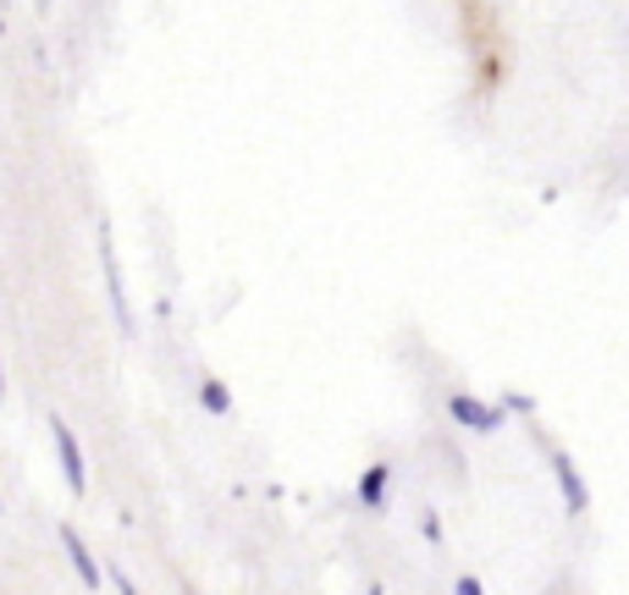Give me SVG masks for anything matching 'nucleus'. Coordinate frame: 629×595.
<instances>
[{"instance_id":"obj_1","label":"nucleus","mask_w":629,"mask_h":595,"mask_svg":"<svg viewBox=\"0 0 629 595\" xmlns=\"http://www.w3.org/2000/svg\"><path fill=\"white\" fill-rule=\"evenodd\" d=\"M51 436H56V458H62V474H67L73 496H84V491H89V469H84V452H78L67 419H51Z\"/></svg>"},{"instance_id":"obj_2","label":"nucleus","mask_w":629,"mask_h":595,"mask_svg":"<svg viewBox=\"0 0 629 595\" xmlns=\"http://www.w3.org/2000/svg\"><path fill=\"white\" fill-rule=\"evenodd\" d=\"M100 265H106V282H111V309H117V326L133 331L128 320V293H122V271H117V254H111V227L100 221Z\"/></svg>"},{"instance_id":"obj_3","label":"nucleus","mask_w":629,"mask_h":595,"mask_svg":"<svg viewBox=\"0 0 629 595\" xmlns=\"http://www.w3.org/2000/svg\"><path fill=\"white\" fill-rule=\"evenodd\" d=\"M448 414H453L459 425H470V430H497V425H503V408H486V403H475V397H464V392L448 397Z\"/></svg>"},{"instance_id":"obj_4","label":"nucleus","mask_w":629,"mask_h":595,"mask_svg":"<svg viewBox=\"0 0 629 595\" xmlns=\"http://www.w3.org/2000/svg\"><path fill=\"white\" fill-rule=\"evenodd\" d=\"M56 535H62V546H67V557H73V568H78V579H84L89 590H100V573H106V568H100L95 557H89V546L78 540V529H73V524H62Z\"/></svg>"},{"instance_id":"obj_5","label":"nucleus","mask_w":629,"mask_h":595,"mask_svg":"<svg viewBox=\"0 0 629 595\" xmlns=\"http://www.w3.org/2000/svg\"><path fill=\"white\" fill-rule=\"evenodd\" d=\"M552 469H558V485H563V502H569V513H585V485H580V474H574L569 452H552Z\"/></svg>"},{"instance_id":"obj_6","label":"nucleus","mask_w":629,"mask_h":595,"mask_svg":"<svg viewBox=\"0 0 629 595\" xmlns=\"http://www.w3.org/2000/svg\"><path fill=\"white\" fill-rule=\"evenodd\" d=\"M387 480H393V474H387L382 463H376V469H365V480H360V502H365V507H382V496H387Z\"/></svg>"},{"instance_id":"obj_7","label":"nucleus","mask_w":629,"mask_h":595,"mask_svg":"<svg viewBox=\"0 0 629 595\" xmlns=\"http://www.w3.org/2000/svg\"><path fill=\"white\" fill-rule=\"evenodd\" d=\"M199 403H205L210 414H232V397H227L221 381H205V386H199Z\"/></svg>"},{"instance_id":"obj_8","label":"nucleus","mask_w":629,"mask_h":595,"mask_svg":"<svg viewBox=\"0 0 629 595\" xmlns=\"http://www.w3.org/2000/svg\"><path fill=\"white\" fill-rule=\"evenodd\" d=\"M453 595H486V590H481V579H459V584H453Z\"/></svg>"},{"instance_id":"obj_9","label":"nucleus","mask_w":629,"mask_h":595,"mask_svg":"<svg viewBox=\"0 0 629 595\" xmlns=\"http://www.w3.org/2000/svg\"><path fill=\"white\" fill-rule=\"evenodd\" d=\"M117 590H122V595H139V590H133V584H128V579H122V573H117Z\"/></svg>"},{"instance_id":"obj_10","label":"nucleus","mask_w":629,"mask_h":595,"mask_svg":"<svg viewBox=\"0 0 629 595\" xmlns=\"http://www.w3.org/2000/svg\"><path fill=\"white\" fill-rule=\"evenodd\" d=\"M0 403H7V375H0Z\"/></svg>"},{"instance_id":"obj_11","label":"nucleus","mask_w":629,"mask_h":595,"mask_svg":"<svg viewBox=\"0 0 629 595\" xmlns=\"http://www.w3.org/2000/svg\"><path fill=\"white\" fill-rule=\"evenodd\" d=\"M0 513H7V502H0Z\"/></svg>"}]
</instances>
